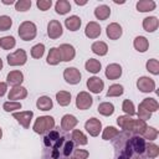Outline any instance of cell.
Returning a JSON list of instances; mask_svg holds the SVG:
<instances>
[{
    "label": "cell",
    "mask_w": 159,
    "mask_h": 159,
    "mask_svg": "<svg viewBox=\"0 0 159 159\" xmlns=\"http://www.w3.org/2000/svg\"><path fill=\"white\" fill-rule=\"evenodd\" d=\"M145 154L148 159H154L159 155V147L154 143H147L145 147Z\"/></svg>",
    "instance_id": "38"
},
{
    "label": "cell",
    "mask_w": 159,
    "mask_h": 159,
    "mask_svg": "<svg viewBox=\"0 0 159 159\" xmlns=\"http://www.w3.org/2000/svg\"><path fill=\"white\" fill-rule=\"evenodd\" d=\"M36 107L40 111H50L53 107V103H52V99L48 96H41L36 101Z\"/></svg>",
    "instance_id": "24"
},
{
    "label": "cell",
    "mask_w": 159,
    "mask_h": 159,
    "mask_svg": "<svg viewBox=\"0 0 159 159\" xmlns=\"http://www.w3.org/2000/svg\"><path fill=\"white\" fill-rule=\"evenodd\" d=\"M62 34H63V30H62V25L60 24V21L51 20L47 24V35H48L50 39L56 40L60 36H62Z\"/></svg>",
    "instance_id": "11"
},
{
    "label": "cell",
    "mask_w": 159,
    "mask_h": 159,
    "mask_svg": "<svg viewBox=\"0 0 159 159\" xmlns=\"http://www.w3.org/2000/svg\"><path fill=\"white\" fill-rule=\"evenodd\" d=\"M55 10H56L57 14L65 15V14H67V12L71 10V4H70V1H67V0H58V1L55 4Z\"/></svg>",
    "instance_id": "34"
},
{
    "label": "cell",
    "mask_w": 159,
    "mask_h": 159,
    "mask_svg": "<svg viewBox=\"0 0 159 159\" xmlns=\"http://www.w3.org/2000/svg\"><path fill=\"white\" fill-rule=\"evenodd\" d=\"M45 53V45L43 43H37L35 46H32L31 48V56L34 58H41Z\"/></svg>",
    "instance_id": "41"
},
{
    "label": "cell",
    "mask_w": 159,
    "mask_h": 159,
    "mask_svg": "<svg viewBox=\"0 0 159 159\" xmlns=\"http://www.w3.org/2000/svg\"><path fill=\"white\" fill-rule=\"evenodd\" d=\"M139 106L143 107L144 109H147V111L150 112V113L158 111V108H159V103H158L157 99H154V98H144V99L139 103Z\"/></svg>",
    "instance_id": "29"
},
{
    "label": "cell",
    "mask_w": 159,
    "mask_h": 159,
    "mask_svg": "<svg viewBox=\"0 0 159 159\" xmlns=\"http://www.w3.org/2000/svg\"><path fill=\"white\" fill-rule=\"evenodd\" d=\"M31 7V0H19L15 2V9L17 11H27Z\"/></svg>",
    "instance_id": "45"
},
{
    "label": "cell",
    "mask_w": 159,
    "mask_h": 159,
    "mask_svg": "<svg viewBox=\"0 0 159 159\" xmlns=\"http://www.w3.org/2000/svg\"><path fill=\"white\" fill-rule=\"evenodd\" d=\"M122 109H123V111L127 113V116H129V117H132V116H134V114H135L134 104H133V102H132V101H129V99H124V101H123Z\"/></svg>",
    "instance_id": "43"
},
{
    "label": "cell",
    "mask_w": 159,
    "mask_h": 159,
    "mask_svg": "<svg viewBox=\"0 0 159 159\" xmlns=\"http://www.w3.org/2000/svg\"><path fill=\"white\" fill-rule=\"evenodd\" d=\"M52 5V1L51 0H37L36 1V6L41 10V11H46L51 7Z\"/></svg>",
    "instance_id": "47"
},
{
    "label": "cell",
    "mask_w": 159,
    "mask_h": 159,
    "mask_svg": "<svg viewBox=\"0 0 159 159\" xmlns=\"http://www.w3.org/2000/svg\"><path fill=\"white\" fill-rule=\"evenodd\" d=\"M78 123V119L72 114H65L61 119V129L63 132H68L73 129Z\"/></svg>",
    "instance_id": "17"
},
{
    "label": "cell",
    "mask_w": 159,
    "mask_h": 159,
    "mask_svg": "<svg viewBox=\"0 0 159 159\" xmlns=\"http://www.w3.org/2000/svg\"><path fill=\"white\" fill-rule=\"evenodd\" d=\"M103 87H104V82L99 77L93 76V77H91V78L87 80V88L92 93H96V94L101 93L102 89H103Z\"/></svg>",
    "instance_id": "16"
},
{
    "label": "cell",
    "mask_w": 159,
    "mask_h": 159,
    "mask_svg": "<svg viewBox=\"0 0 159 159\" xmlns=\"http://www.w3.org/2000/svg\"><path fill=\"white\" fill-rule=\"evenodd\" d=\"M12 117L20 123V125H22L25 129L30 128V123L31 119L34 117V112L32 111H24V112H14Z\"/></svg>",
    "instance_id": "8"
},
{
    "label": "cell",
    "mask_w": 159,
    "mask_h": 159,
    "mask_svg": "<svg viewBox=\"0 0 159 159\" xmlns=\"http://www.w3.org/2000/svg\"><path fill=\"white\" fill-rule=\"evenodd\" d=\"M147 123L145 120H142V119H130L129 123L127 124L125 127V132H130V133H135V134H139L142 135V133L147 128Z\"/></svg>",
    "instance_id": "9"
},
{
    "label": "cell",
    "mask_w": 159,
    "mask_h": 159,
    "mask_svg": "<svg viewBox=\"0 0 159 159\" xmlns=\"http://www.w3.org/2000/svg\"><path fill=\"white\" fill-rule=\"evenodd\" d=\"M130 119H132V118H130L129 116H119V117L117 118V123H118V125L124 130Z\"/></svg>",
    "instance_id": "49"
},
{
    "label": "cell",
    "mask_w": 159,
    "mask_h": 159,
    "mask_svg": "<svg viewBox=\"0 0 159 159\" xmlns=\"http://www.w3.org/2000/svg\"><path fill=\"white\" fill-rule=\"evenodd\" d=\"M56 99H57V103L60 106L66 107L71 103V93L67 91H60L56 93Z\"/></svg>",
    "instance_id": "32"
},
{
    "label": "cell",
    "mask_w": 159,
    "mask_h": 159,
    "mask_svg": "<svg viewBox=\"0 0 159 159\" xmlns=\"http://www.w3.org/2000/svg\"><path fill=\"white\" fill-rule=\"evenodd\" d=\"M55 128V119L51 116H41L34 123V132L37 134H46Z\"/></svg>",
    "instance_id": "3"
},
{
    "label": "cell",
    "mask_w": 159,
    "mask_h": 159,
    "mask_svg": "<svg viewBox=\"0 0 159 159\" xmlns=\"http://www.w3.org/2000/svg\"><path fill=\"white\" fill-rule=\"evenodd\" d=\"M17 32H19V36H20L21 40L31 41L36 37L37 29H36V25L32 21H24V22L20 24Z\"/></svg>",
    "instance_id": "4"
},
{
    "label": "cell",
    "mask_w": 159,
    "mask_h": 159,
    "mask_svg": "<svg viewBox=\"0 0 159 159\" xmlns=\"http://www.w3.org/2000/svg\"><path fill=\"white\" fill-rule=\"evenodd\" d=\"M1 137H2V130H1V128H0V139H1Z\"/></svg>",
    "instance_id": "55"
},
{
    "label": "cell",
    "mask_w": 159,
    "mask_h": 159,
    "mask_svg": "<svg viewBox=\"0 0 159 159\" xmlns=\"http://www.w3.org/2000/svg\"><path fill=\"white\" fill-rule=\"evenodd\" d=\"M12 25V20L7 15L0 16V31H7Z\"/></svg>",
    "instance_id": "42"
},
{
    "label": "cell",
    "mask_w": 159,
    "mask_h": 159,
    "mask_svg": "<svg viewBox=\"0 0 159 159\" xmlns=\"http://www.w3.org/2000/svg\"><path fill=\"white\" fill-rule=\"evenodd\" d=\"M58 51H60V55H61V60L65 61V62H68V61H72L76 56V50L72 45L70 43H62L60 45V47H57Z\"/></svg>",
    "instance_id": "12"
},
{
    "label": "cell",
    "mask_w": 159,
    "mask_h": 159,
    "mask_svg": "<svg viewBox=\"0 0 159 159\" xmlns=\"http://www.w3.org/2000/svg\"><path fill=\"white\" fill-rule=\"evenodd\" d=\"M137 87L140 92L149 93V92H153L155 89V82H154V80H152L147 76H142L137 81Z\"/></svg>",
    "instance_id": "10"
},
{
    "label": "cell",
    "mask_w": 159,
    "mask_h": 159,
    "mask_svg": "<svg viewBox=\"0 0 159 159\" xmlns=\"http://www.w3.org/2000/svg\"><path fill=\"white\" fill-rule=\"evenodd\" d=\"M75 2H76L77 5H86V4H87V1H80V0H75Z\"/></svg>",
    "instance_id": "52"
},
{
    "label": "cell",
    "mask_w": 159,
    "mask_h": 159,
    "mask_svg": "<svg viewBox=\"0 0 159 159\" xmlns=\"http://www.w3.org/2000/svg\"><path fill=\"white\" fill-rule=\"evenodd\" d=\"M97 111L99 112V114L102 116H106V117H109L114 113V106L111 103V102H103L98 106Z\"/></svg>",
    "instance_id": "33"
},
{
    "label": "cell",
    "mask_w": 159,
    "mask_h": 159,
    "mask_svg": "<svg viewBox=\"0 0 159 159\" xmlns=\"http://www.w3.org/2000/svg\"><path fill=\"white\" fill-rule=\"evenodd\" d=\"M81 72L76 67H67L63 71V78L70 84H77L81 81Z\"/></svg>",
    "instance_id": "7"
},
{
    "label": "cell",
    "mask_w": 159,
    "mask_h": 159,
    "mask_svg": "<svg viewBox=\"0 0 159 159\" xmlns=\"http://www.w3.org/2000/svg\"><path fill=\"white\" fill-rule=\"evenodd\" d=\"M27 97V89L22 86H17V87H12L7 94V98L12 102H17L20 99H24Z\"/></svg>",
    "instance_id": "14"
},
{
    "label": "cell",
    "mask_w": 159,
    "mask_h": 159,
    "mask_svg": "<svg viewBox=\"0 0 159 159\" xmlns=\"http://www.w3.org/2000/svg\"><path fill=\"white\" fill-rule=\"evenodd\" d=\"M7 89V83L6 82H0V97H2L6 93Z\"/></svg>",
    "instance_id": "50"
},
{
    "label": "cell",
    "mask_w": 159,
    "mask_h": 159,
    "mask_svg": "<svg viewBox=\"0 0 159 159\" xmlns=\"http://www.w3.org/2000/svg\"><path fill=\"white\" fill-rule=\"evenodd\" d=\"M111 15V9L109 6L107 5H99L94 9V16L98 19V20H107Z\"/></svg>",
    "instance_id": "30"
},
{
    "label": "cell",
    "mask_w": 159,
    "mask_h": 159,
    "mask_svg": "<svg viewBox=\"0 0 159 159\" xmlns=\"http://www.w3.org/2000/svg\"><path fill=\"white\" fill-rule=\"evenodd\" d=\"M157 4L153 0H140L137 2V10L140 12H149L155 9Z\"/></svg>",
    "instance_id": "27"
},
{
    "label": "cell",
    "mask_w": 159,
    "mask_h": 159,
    "mask_svg": "<svg viewBox=\"0 0 159 159\" xmlns=\"http://www.w3.org/2000/svg\"><path fill=\"white\" fill-rule=\"evenodd\" d=\"M106 34H107V36H108L111 40H118V39L122 36L123 30H122V26H120L119 24L112 22V24H109V25L107 26Z\"/></svg>",
    "instance_id": "18"
},
{
    "label": "cell",
    "mask_w": 159,
    "mask_h": 159,
    "mask_svg": "<svg viewBox=\"0 0 159 159\" xmlns=\"http://www.w3.org/2000/svg\"><path fill=\"white\" fill-rule=\"evenodd\" d=\"M24 82V75L21 71H11L7 73L6 76V83L10 84L11 87H17V86H21V83Z\"/></svg>",
    "instance_id": "15"
},
{
    "label": "cell",
    "mask_w": 159,
    "mask_h": 159,
    "mask_svg": "<svg viewBox=\"0 0 159 159\" xmlns=\"http://www.w3.org/2000/svg\"><path fill=\"white\" fill-rule=\"evenodd\" d=\"M147 71H149L152 75H159V61L155 60V58H150L147 61Z\"/></svg>",
    "instance_id": "39"
},
{
    "label": "cell",
    "mask_w": 159,
    "mask_h": 159,
    "mask_svg": "<svg viewBox=\"0 0 159 159\" xmlns=\"http://www.w3.org/2000/svg\"><path fill=\"white\" fill-rule=\"evenodd\" d=\"M116 4H124V1H118V0H114Z\"/></svg>",
    "instance_id": "53"
},
{
    "label": "cell",
    "mask_w": 159,
    "mask_h": 159,
    "mask_svg": "<svg viewBox=\"0 0 159 159\" xmlns=\"http://www.w3.org/2000/svg\"><path fill=\"white\" fill-rule=\"evenodd\" d=\"M81 24H82L81 19L78 16H76V15H72V16H70V17H67L65 20V26L70 31H77L81 27Z\"/></svg>",
    "instance_id": "22"
},
{
    "label": "cell",
    "mask_w": 159,
    "mask_h": 159,
    "mask_svg": "<svg viewBox=\"0 0 159 159\" xmlns=\"http://www.w3.org/2000/svg\"><path fill=\"white\" fill-rule=\"evenodd\" d=\"M122 76V67L118 63H111L106 68V77L108 80H117Z\"/></svg>",
    "instance_id": "20"
},
{
    "label": "cell",
    "mask_w": 159,
    "mask_h": 159,
    "mask_svg": "<svg viewBox=\"0 0 159 159\" xmlns=\"http://www.w3.org/2000/svg\"><path fill=\"white\" fill-rule=\"evenodd\" d=\"M89 155L88 150L84 149H75L72 153V159H87Z\"/></svg>",
    "instance_id": "46"
},
{
    "label": "cell",
    "mask_w": 159,
    "mask_h": 159,
    "mask_svg": "<svg viewBox=\"0 0 159 159\" xmlns=\"http://www.w3.org/2000/svg\"><path fill=\"white\" fill-rule=\"evenodd\" d=\"M1 2L5 4V5H12V4H15L14 0H1Z\"/></svg>",
    "instance_id": "51"
},
{
    "label": "cell",
    "mask_w": 159,
    "mask_h": 159,
    "mask_svg": "<svg viewBox=\"0 0 159 159\" xmlns=\"http://www.w3.org/2000/svg\"><path fill=\"white\" fill-rule=\"evenodd\" d=\"M159 26V20L155 16H148L143 20V29L147 32H154Z\"/></svg>",
    "instance_id": "21"
},
{
    "label": "cell",
    "mask_w": 159,
    "mask_h": 159,
    "mask_svg": "<svg viewBox=\"0 0 159 159\" xmlns=\"http://www.w3.org/2000/svg\"><path fill=\"white\" fill-rule=\"evenodd\" d=\"M124 92V88L122 84H118V83H114L112 86H109L108 91H107V97H119L122 96Z\"/></svg>",
    "instance_id": "36"
},
{
    "label": "cell",
    "mask_w": 159,
    "mask_h": 159,
    "mask_svg": "<svg viewBox=\"0 0 159 159\" xmlns=\"http://www.w3.org/2000/svg\"><path fill=\"white\" fill-rule=\"evenodd\" d=\"M150 117H152V113L139 106V108H138V119L147 120V119H150Z\"/></svg>",
    "instance_id": "48"
},
{
    "label": "cell",
    "mask_w": 159,
    "mask_h": 159,
    "mask_svg": "<svg viewBox=\"0 0 159 159\" xmlns=\"http://www.w3.org/2000/svg\"><path fill=\"white\" fill-rule=\"evenodd\" d=\"M142 137H143L145 140H149V142L155 140L157 137H158V130H157L154 127H147L145 130L142 133Z\"/></svg>",
    "instance_id": "40"
},
{
    "label": "cell",
    "mask_w": 159,
    "mask_h": 159,
    "mask_svg": "<svg viewBox=\"0 0 159 159\" xmlns=\"http://www.w3.org/2000/svg\"><path fill=\"white\" fill-rule=\"evenodd\" d=\"M118 133H119V130H118L117 128L108 125V127H106V128L103 129L102 139H103V140H112L113 138H116V137L118 135Z\"/></svg>",
    "instance_id": "37"
},
{
    "label": "cell",
    "mask_w": 159,
    "mask_h": 159,
    "mask_svg": "<svg viewBox=\"0 0 159 159\" xmlns=\"http://www.w3.org/2000/svg\"><path fill=\"white\" fill-rule=\"evenodd\" d=\"M42 159H71L75 150V143L71 135L63 134L58 128H53L42 138Z\"/></svg>",
    "instance_id": "1"
},
{
    "label": "cell",
    "mask_w": 159,
    "mask_h": 159,
    "mask_svg": "<svg viewBox=\"0 0 159 159\" xmlns=\"http://www.w3.org/2000/svg\"><path fill=\"white\" fill-rule=\"evenodd\" d=\"M92 103H93V98H92V96L88 92L82 91L76 97V107L78 109H82V111L88 109L92 106Z\"/></svg>",
    "instance_id": "6"
},
{
    "label": "cell",
    "mask_w": 159,
    "mask_h": 159,
    "mask_svg": "<svg viewBox=\"0 0 159 159\" xmlns=\"http://www.w3.org/2000/svg\"><path fill=\"white\" fill-rule=\"evenodd\" d=\"M133 46L138 52H145L149 47V42L144 36H137L133 41Z\"/></svg>",
    "instance_id": "26"
},
{
    "label": "cell",
    "mask_w": 159,
    "mask_h": 159,
    "mask_svg": "<svg viewBox=\"0 0 159 159\" xmlns=\"http://www.w3.org/2000/svg\"><path fill=\"white\" fill-rule=\"evenodd\" d=\"M2 108L5 112H14L15 109H21V103L20 102H12V101H7L2 104Z\"/></svg>",
    "instance_id": "44"
},
{
    "label": "cell",
    "mask_w": 159,
    "mask_h": 159,
    "mask_svg": "<svg viewBox=\"0 0 159 159\" xmlns=\"http://www.w3.org/2000/svg\"><path fill=\"white\" fill-rule=\"evenodd\" d=\"M84 35L88 39H97L101 35V26L96 21H89L84 29Z\"/></svg>",
    "instance_id": "19"
},
{
    "label": "cell",
    "mask_w": 159,
    "mask_h": 159,
    "mask_svg": "<svg viewBox=\"0 0 159 159\" xmlns=\"http://www.w3.org/2000/svg\"><path fill=\"white\" fill-rule=\"evenodd\" d=\"M101 62L98 61V60H96V58H89V60H87V62L84 63V68H86V71H88V72H91V73H98L99 71H101Z\"/></svg>",
    "instance_id": "31"
},
{
    "label": "cell",
    "mask_w": 159,
    "mask_h": 159,
    "mask_svg": "<svg viewBox=\"0 0 159 159\" xmlns=\"http://www.w3.org/2000/svg\"><path fill=\"white\" fill-rule=\"evenodd\" d=\"M6 58H7V63L10 66H22L27 61V55H26V51L25 50L19 48L15 52L9 53Z\"/></svg>",
    "instance_id": "5"
},
{
    "label": "cell",
    "mask_w": 159,
    "mask_h": 159,
    "mask_svg": "<svg viewBox=\"0 0 159 159\" xmlns=\"http://www.w3.org/2000/svg\"><path fill=\"white\" fill-rule=\"evenodd\" d=\"M84 129L89 133V135L92 137H97L102 129V123L99 119L92 117L89 119H87V122L84 123Z\"/></svg>",
    "instance_id": "13"
},
{
    "label": "cell",
    "mask_w": 159,
    "mask_h": 159,
    "mask_svg": "<svg viewBox=\"0 0 159 159\" xmlns=\"http://www.w3.org/2000/svg\"><path fill=\"white\" fill-rule=\"evenodd\" d=\"M16 45V40L14 36H4L0 39V47L4 50H11Z\"/></svg>",
    "instance_id": "35"
},
{
    "label": "cell",
    "mask_w": 159,
    "mask_h": 159,
    "mask_svg": "<svg viewBox=\"0 0 159 159\" xmlns=\"http://www.w3.org/2000/svg\"><path fill=\"white\" fill-rule=\"evenodd\" d=\"M47 63L51 65V66H56L58 65L62 60H61V55H60V51L57 47H51L50 51H48V55H47Z\"/></svg>",
    "instance_id": "23"
},
{
    "label": "cell",
    "mask_w": 159,
    "mask_h": 159,
    "mask_svg": "<svg viewBox=\"0 0 159 159\" xmlns=\"http://www.w3.org/2000/svg\"><path fill=\"white\" fill-rule=\"evenodd\" d=\"M91 50H92L93 53H96V55H98V56H104V55H107V52H108V46H107V43L103 42V41H96V42L92 43Z\"/></svg>",
    "instance_id": "28"
},
{
    "label": "cell",
    "mask_w": 159,
    "mask_h": 159,
    "mask_svg": "<svg viewBox=\"0 0 159 159\" xmlns=\"http://www.w3.org/2000/svg\"><path fill=\"white\" fill-rule=\"evenodd\" d=\"M1 68H2V60L0 58V70H1Z\"/></svg>",
    "instance_id": "54"
},
{
    "label": "cell",
    "mask_w": 159,
    "mask_h": 159,
    "mask_svg": "<svg viewBox=\"0 0 159 159\" xmlns=\"http://www.w3.org/2000/svg\"><path fill=\"white\" fill-rule=\"evenodd\" d=\"M112 140L114 159H148L145 154L147 140L142 135L122 130Z\"/></svg>",
    "instance_id": "2"
},
{
    "label": "cell",
    "mask_w": 159,
    "mask_h": 159,
    "mask_svg": "<svg viewBox=\"0 0 159 159\" xmlns=\"http://www.w3.org/2000/svg\"><path fill=\"white\" fill-rule=\"evenodd\" d=\"M71 139L75 143V145H86L88 143L87 137L80 130V129H73L71 134Z\"/></svg>",
    "instance_id": "25"
},
{
    "label": "cell",
    "mask_w": 159,
    "mask_h": 159,
    "mask_svg": "<svg viewBox=\"0 0 159 159\" xmlns=\"http://www.w3.org/2000/svg\"><path fill=\"white\" fill-rule=\"evenodd\" d=\"M71 159H72V158H71Z\"/></svg>",
    "instance_id": "56"
}]
</instances>
